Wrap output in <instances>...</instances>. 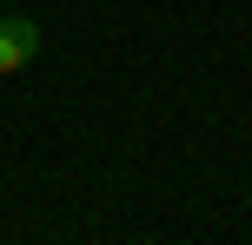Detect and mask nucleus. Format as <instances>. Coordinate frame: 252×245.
Instances as JSON below:
<instances>
[{
    "label": "nucleus",
    "instance_id": "nucleus-1",
    "mask_svg": "<svg viewBox=\"0 0 252 245\" xmlns=\"http://www.w3.org/2000/svg\"><path fill=\"white\" fill-rule=\"evenodd\" d=\"M40 60V27L27 13H0V73H20Z\"/></svg>",
    "mask_w": 252,
    "mask_h": 245
}]
</instances>
